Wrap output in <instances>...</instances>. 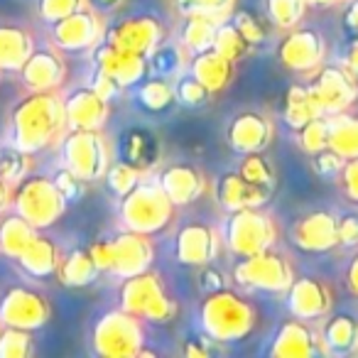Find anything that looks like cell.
Listing matches in <instances>:
<instances>
[{
    "instance_id": "c3c4849f",
    "label": "cell",
    "mask_w": 358,
    "mask_h": 358,
    "mask_svg": "<svg viewBox=\"0 0 358 358\" xmlns=\"http://www.w3.org/2000/svg\"><path fill=\"white\" fill-rule=\"evenodd\" d=\"M234 25H236V30H238L241 35H243L245 40L250 42V47L265 40V27H263V22H260L258 17L253 15V13L238 10L234 15Z\"/></svg>"
},
{
    "instance_id": "3957f363",
    "label": "cell",
    "mask_w": 358,
    "mask_h": 358,
    "mask_svg": "<svg viewBox=\"0 0 358 358\" xmlns=\"http://www.w3.org/2000/svg\"><path fill=\"white\" fill-rule=\"evenodd\" d=\"M253 322V307L229 289L209 292L206 302L201 304V324L214 341H238V338L248 336Z\"/></svg>"
},
{
    "instance_id": "e575fe53",
    "label": "cell",
    "mask_w": 358,
    "mask_h": 358,
    "mask_svg": "<svg viewBox=\"0 0 358 358\" xmlns=\"http://www.w3.org/2000/svg\"><path fill=\"white\" fill-rule=\"evenodd\" d=\"M216 27H219V20L209 15H187V25L182 30V47L187 52H199L211 50L214 47V35Z\"/></svg>"
},
{
    "instance_id": "603a6c76",
    "label": "cell",
    "mask_w": 358,
    "mask_h": 358,
    "mask_svg": "<svg viewBox=\"0 0 358 358\" xmlns=\"http://www.w3.org/2000/svg\"><path fill=\"white\" fill-rule=\"evenodd\" d=\"M289 312L297 319L304 322H319L327 317L329 307H331V297L324 282L312 278H302L297 282L289 285Z\"/></svg>"
},
{
    "instance_id": "7a4b0ae2",
    "label": "cell",
    "mask_w": 358,
    "mask_h": 358,
    "mask_svg": "<svg viewBox=\"0 0 358 358\" xmlns=\"http://www.w3.org/2000/svg\"><path fill=\"white\" fill-rule=\"evenodd\" d=\"M66 196L57 187L55 177L45 174H27L13 187V209L25 221H30L37 231L55 226L66 211Z\"/></svg>"
},
{
    "instance_id": "1f68e13d",
    "label": "cell",
    "mask_w": 358,
    "mask_h": 358,
    "mask_svg": "<svg viewBox=\"0 0 358 358\" xmlns=\"http://www.w3.org/2000/svg\"><path fill=\"white\" fill-rule=\"evenodd\" d=\"M96 275H99V268H96L89 248H76L66 253L59 260V268H57V278L66 287H86V285L94 282Z\"/></svg>"
},
{
    "instance_id": "ab89813d",
    "label": "cell",
    "mask_w": 358,
    "mask_h": 358,
    "mask_svg": "<svg viewBox=\"0 0 358 358\" xmlns=\"http://www.w3.org/2000/svg\"><path fill=\"white\" fill-rule=\"evenodd\" d=\"M268 17L280 30H292L302 22L307 3L304 0H268Z\"/></svg>"
},
{
    "instance_id": "8d00e7d4",
    "label": "cell",
    "mask_w": 358,
    "mask_h": 358,
    "mask_svg": "<svg viewBox=\"0 0 358 358\" xmlns=\"http://www.w3.org/2000/svg\"><path fill=\"white\" fill-rule=\"evenodd\" d=\"M32 172V155L25 150L15 148V145L6 143L0 145V177L6 179L8 185L15 187L20 179H25Z\"/></svg>"
},
{
    "instance_id": "8992f818",
    "label": "cell",
    "mask_w": 358,
    "mask_h": 358,
    "mask_svg": "<svg viewBox=\"0 0 358 358\" xmlns=\"http://www.w3.org/2000/svg\"><path fill=\"white\" fill-rule=\"evenodd\" d=\"M110 164L108 143L101 130H66L62 135V167L84 185L103 179Z\"/></svg>"
},
{
    "instance_id": "60d3db41",
    "label": "cell",
    "mask_w": 358,
    "mask_h": 358,
    "mask_svg": "<svg viewBox=\"0 0 358 358\" xmlns=\"http://www.w3.org/2000/svg\"><path fill=\"white\" fill-rule=\"evenodd\" d=\"M140 177H143V169L133 167V164H128L125 159L110 162L108 169H106V174H103L108 189L113 192V194H118V196L128 194V192L140 182Z\"/></svg>"
},
{
    "instance_id": "f5cc1de1",
    "label": "cell",
    "mask_w": 358,
    "mask_h": 358,
    "mask_svg": "<svg viewBox=\"0 0 358 358\" xmlns=\"http://www.w3.org/2000/svg\"><path fill=\"white\" fill-rule=\"evenodd\" d=\"M336 236L338 243L358 245V216H341V219H336Z\"/></svg>"
},
{
    "instance_id": "9a60e30c",
    "label": "cell",
    "mask_w": 358,
    "mask_h": 358,
    "mask_svg": "<svg viewBox=\"0 0 358 358\" xmlns=\"http://www.w3.org/2000/svg\"><path fill=\"white\" fill-rule=\"evenodd\" d=\"M94 64L99 71L110 76L120 89L140 84L143 76L148 74V59L145 57L133 55V52H123L106 40H101L94 47Z\"/></svg>"
},
{
    "instance_id": "5b68a950",
    "label": "cell",
    "mask_w": 358,
    "mask_h": 358,
    "mask_svg": "<svg viewBox=\"0 0 358 358\" xmlns=\"http://www.w3.org/2000/svg\"><path fill=\"white\" fill-rule=\"evenodd\" d=\"M174 204L159 182H138L128 194H123L120 201V219H123L125 229L135 231V234H155L167 221L172 219Z\"/></svg>"
},
{
    "instance_id": "b9f144b4",
    "label": "cell",
    "mask_w": 358,
    "mask_h": 358,
    "mask_svg": "<svg viewBox=\"0 0 358 358\" xmlns=\"http://www.w3.org/2000/svg\"><path fill=\"white\" fill-rule=\"evenodd\" d=\"M138 96L148 110H164L174 101V86L167 79H159L157 76V79L140 81Z\"/></svg>"
},
{
    "instance_id": "f546056e",
    "label": "cell",
    "mask_w": 358,
    "mask_h": 358,
    "mask_svg": "<svg viewBox=\"0 0 358 358\" xmlns=\"http://www.w3.org/2000/svg\"><path fill=\"white\" fill-rule=\"evenodd\" d=\"M157 140L152 138L150 130L143 128H130L123 135V145H120V159H125L133 167L148 172L155 162H157Z\"/></svg>"
},
{
    "instance_id": "7dc6e473",
    "label": "cell",
    "mask_w": 358,
    "mask_h": 358,
    "mask_svg": "<svg viewBox=\"0 0 358 358\" xmlns=\"http://www.w3.org/2000/svg\"><path fill=\"white\" fill-rule=\"evenodd\" d=\"M234 3L236 0H174V6L185 13V15H209L216 17V20L226 10H231Z\"/></svg>"
},
{
    "instance_id": "6f0895ef",
    "label": "cell",
    "mask_w": 358,
    "mask_h": 358,
    "mask_svg": "<svg viewBox=\"0 0 358 358\" xmlns=\"http://www.w3.org/2000/svg\"><path fill=\"white\" fill-rule=\"evenodd\" d=\"M346 282H348V287H351V292H353V294H358V255L351 260V265H348Z\"/></svg>"
},
{
    "instance_id": "7c38bea8",
    "label": "cell",
    "mask_w": 358,
    "mask_h": 358,
    "mask_svg": "<svg viewBox=\"0 0 358 358\" xmlns=\"http://www.w3.org/2000/svg\"><path fill=\"white\" fill-rule=\"evenodd\" d=\"M234 278L236 282L245 285V287L280 292V289H287L292 285V270H289L285 255L265 248L260 253L245 255L234 268Z\"/></svg>"
},
{
    "instance_id": "f1b7e54d",
    "label": "cell",
    "mask_w": 358,
    "mask_h": 358,
    "mask_svg": "<svg viewBox=\"0 0 358 358\" xmlns=\"http://www.w3.org/2000/svg\"><path fill=\"white\" fill-rule=\"evenodd\" d=\"M40 231L20 214H0V255L15 260Z\"/></svg>"
},
{
    "instance_id": "d590c367",
    "label": "cell",
    "mask_w": 358,
    "mask_h": 358,
    "mask_svg": "<svg viewBox=\"0 0 358 358\" xmlns=\"http://www.w3.org/2000/svg\"><path fill=\"white\" fill-rule=\"evenodd\" d=\"M317 115H324L319 110V106L314 103V99L309 96L307 86H294L287 96V106H285V120L289 128H302L304 123H309Z\"/></svg>"
},
{
    "instance_id": "ffe728a7",
    "label": "cell",
    "mask_w": 358,
    "mask_h": 358,
    "mask_svg": "<svg viewBox=\"0 0 358 358\" xmlns=\"http://www.w3.org/2000/svg\"><path fill=\"white\" fill-rule=\"evenodd\" d=\"M273 356H289V358H307L324 353L322 348V336L319 331H314L304 319H289L280 327L278 338L273 343Z\"/></svg>"
},
{
    "instance_id": "11a10c76",
    "label": "cell",
    "mask_w": 358,
    "mask_h": 358,
    "mask_svg": "<svg viewBox=\"0 0 358 358\" xmlns=\"http://www.w3.org/2000/svg\"><path fill=\"white\" fill-rule=\"evenodd\" d=\"M343 66L358 79V40H353L351 45H348L346 55H343Z\"/></svg>"
},
{
    "instance_id": "94428289",
    "label": "cell",
    "mask_w": 358,
    "mask_h": 358,
    "mask_svg": "<svg viewBox=\"0 0 358 358\" xmlns=\"http://www.w3.org/2000/svg\"><path fill=\"white\" fill-rule=\"evenodd\" d=\"M307 6H317V8H331L336 6V3H341V0H304Z\"/></svg>"
},
{
    "instance_id": "83f0119b",
    "label": "cell",
    "mask_w": 358,
    "mask_h": 358,
    "mask_svg": "<svg viewBox=\"0 0 358 358\" xmlns=\"http://www.w3.org/2000/svg\"><path fill=\"white\" fill-rule=\"evenodd\" d=\"M189 74L204 86L209 94H219L221 89H226L234 76V62L224 59L219 52L204 50L199 55H194L189 64Z\"/></svg>"
},
{
    "instance_id": "9c48e42d",
    "label": "cell",
    "mask_w": 358,
    "mask_h": 358,
    "mask_svg": "<svg viewBox=\"0 0 358 358\" xmlns=\"http://www.w3.org/2000/svg\"><path fill=\"white\" fill-rule=\"evenodd\" d=\"M52 317L50 299L35 287L10 285L0 292V324L35 331L42 329Z\"/></svg>"
},
{
    "instance_id": "2e32d148",
    "label": "cell",
    "mask_w": 358,
    "mask_h": 358,
    "mask_svg": "<svg viewBox=\"0 0 358 358\" xmlns=\"http://www.w3.org/2000/svg\"><path fill=\"white\" fill-rule=\"evenodd\" d=\"M66 130H101L108 120V101L91 86L74 89L62 99Z\"/></svg>"
},
{
    "instance_id": "484cf974",
    "label": "cell",
    "mask_w": 358,
    "mask_h": 358,
    "mask_svg": "<svg viewBox=\"0 0 358 358\" xmlns=\"http://www.w3.org/2000/svg\"><path fill=\"white\" fill-rule=\"evenodd\" d=\"M270 192H273L270 187L253 185V182L241 177L238 172L226 174V177L219 179V201L229 211L260 209L270 199Z\"/></svg>"
},
{
    "instance_id": "db71d44e",
    "label": "cell",
    "mask_w": 358,
    "mask_h": 358,
    "mask_svg": "<svg viewBox=\"0 0 358 358\" xmlns=\"http://www.w3.org/2000/svg\"><path fill=\"white\" fill-rule=\"evenodd\" d=\"M201 287H204L206 292H216V289H224V275H221L219 270L211 268V265L206 263L204 270H201Z\"/></svg>"
},
{
    "instance_id": "8fae6325",
    "label": "cell",
    "mask_w": 358,
    "mask_h": 358,
    "mask_svg": "<svg viewBox=\"0 0 358 358\" xmlns=\"http://www.w3.org/2000/svg\"><path fill=\"white\" fill-rule=\"evenodd\" d=\"M307 91L324 115H334L346 110L356 101L358 84L356 76L346 66L327 64L312 71V81H309Z\"/></svg>"
},
{
    "instance_id": "74e56055",
    "label": "cell",
    "mask_w": 358,
    "mask_h": 358,
    "mask_svg": "<svg viewBox=\"0 0 358 358\" xmlns=\"http://www.w3.org/2000/svg\"><path fill=\"white\" fill-rule=\"evenodd\" d=\"M211 50L219 52L224 59H229L236 64V62L243 59V57L250 52V42L236 30L234 22H219L216 35H214V47H211Z\"/></svg>"
},
{
    "instance_id": "e0dca14e",
    "label": "cell",
    "mask_w": 358,
    "mask_h": 358,
    "mask_svg": "<svg viewBox=\"0 0 358 358\" xmlns=\"http://www.w3.org/2000/svg\"><path fill=\"white\" fill-rule=\"evenodd\" d=\"M162 25L157 20H152V17H133V20H123L115 27H110L108 32H103V40L123 52L148 57L162 42Z\"/></svg>"
},
{
    "instance_id": "816d5d0a",
    "label": "cell",
    "mask_w": 358,
    "mask_h": 358,
    "mask_svg": "<svg viewBox=\"0 0 358 358\" xmlns=\"http://www.w3.org/2000/svg\"><path fill=\"white\" fill-rule=\"evenodd\" d=\"M338 177H341L343 192H346L348 199L358 201V157L346 159V164H343V169H341Z\"/></svg>"
},
{
    "instance_id": "4dcf8cb0",
    "label": "cell",
    "mask_w": 358,
    "mask_h": 358,
    "mask_svg": "<svg viewBox=\"0 0 358 358\" xmlns=\"http://www.w3.org/2000/svg\"><path fill=\"white\" fill-rule=\"evenodd\" d=\"M319 336L324 353H351L358 348V322L346 314H338L324 322Z\"/></svg>"
},
{
    "instance_id": "ee69618b",
    "label": "cell",
    "mask_w": 358,
    "mask_h": 358,
    "mask_svg": "<svg viewBox=\"0 0 358 358\" xmlns=\"http://www.w3.org/2000/svg\"><path fill=\"white\" fill-rule=\"evenodd\" d=\"M238 174L243 179H248V182H253V185H263V187H270V189H273V185H275L273 167H270V162L260 152L243 155V162H241Z\"/></svg>"
},
{
    "instance_id": "836d02e7",
    "label": "cell",
    "mask_w": 358,
    "mask_h": 358,
    "mask_svg": "<svg viewBox=\"0 0 358 358\" xmlns=\"http://www.w3.org/2000/svg\"><path fill=\"white\" fill-rule=\"evenodd\" d=\"M187 50L182 45H169V42H159L145 59H148V69L159 79H177L185 71Z\"/></svg>"
},
{
    "instance_id": "d6986e66",
    "label": "cell",
    "mask_w": 358,
    "mask_h": 358,
    "mask_svg": "<svg viewBox=\"0 0 358 358\" xmlns=\"http://www.w3.org/2000/svg\"><path fill=\"white\" fill-rule=\"evenodd\" d=\"M221 238L204 224H187L177 234V258L185 265H206L219 255Z\"/></svg>"
},
{
    "instance_id": "681fc988",
    "label": "cell",
    "mask_w": 358,
    "mask_h": 358,
    "mask_svg": "<svg viewBox=\"0 0 358 358\" xmlns=\"http://www.w3.org/2000/svg\"><path fill=\"white\" fill-rule=\"evenodd\" d=\"M343 164H346V159L338 152H334L331 148H324V150H319V152H314V169H317V174H322V177H338Z\"/></svg>"
},
{
    "instance_id": "9f6ffc18",
    "label": "cell",
    "mask_w": 358,
    "mask_h": 358,
    "mask_svg": "<svg viewBox=\"0 0 358 358\" xmlns=\"http://www.w3.org/2000/svg\"><path fill=\"white\" fill-rule=\"evenodd\" d=\"M13 204V185H8L6 179L0 177V214H6Z\"/></svg>"
},
{
    "instance_id": "680465c9",
    "label": "cell",
    "mask_w": 358,
    "mask_h": 358,
    "mask_svg": "<svg viewBox=\"0 0 358 358\" xmlns=\"http://www.w3.org/2000/svg\"><path fill=\"white\" fill-rule=\"evenodd\" d=\"M120 0H89V6L94 8V10H110V8L118 6Z\"/></svg>"
},
{
    "instance_id": "d4e9b609",
    "label": "cell",
    "mask_w": 358,
    "mask_h": 358,
    "mask_svg": "<svg viewBox=\"0 0 358 358\" xmlns=\"http://www.w3.org/2000/svg\"><path fill=\"white\" fill-rule=\"evenodd\" d=\"M59 248L52 238L37 234L35 238L27 243V248L22 250L15 258L17 268L32 280H50L57 275V268H59Z\"/></svg>"
},
{
    "instance_id": "6125c7cd",
    "label": "cell",
    "mask_w": 358,
    "mask_h": 358,
    "mask_svg": "<svg viewBox=\"0 0 358 358\" xmlns=\"http://www.w3.org/2000/svg\"><path fill=\"white\" fill-rule=\"evenodd\" d=\"M0 76H3V71H0Z\"/></svg>"
},
{
    "instance_id": "7402d4cb",
    "label": "cell",
    "mask_w": 358,
    "mask_h": 358,
    "mask_svg": "<svg viewBox=\"0 0 358 358\" xmlns=\"http://www.w3.org/2000/svg\"><path fill=\"white\" fill-rule=\"evenodd\" d=\"M226 135H229L231 148L238 152H260L268 148L270 138H273V125L265 115L255 113V110H245L231 120Z\"/></svg>"
},
{
    "instance_id": "5bb4252c",
    "label": "cell",
    "mask_w": 358,
    "mask_h": 358,
    "mask_svg": "<svg viewBox=\"0 0 358 358\" xmlns=\"http://www.w3.org/2000/svg\"><path fill=\"white\" fill-rule=\"evenodd\" d=\"M27 91H59L66 79V62L55 45H37L17 71Z\"/></svg>"
},
{
    "instance_id": "52a82bcc",
    "label": "cell",
    "mask_w": 358,
    "mask_h": 358,
    "mask_svg": "<svg viewBox=\"0 0 358 358\" xmlns=\"http://www.w3.org/2000/svg\"><path fill=\"white\" fill-rule=\"evenodd\" d=\"M91 343L99 356L125 358L143 353V327L140 319L128 312H108L94 324Z\"/></svg>"
},
{
    "instance_id": "4fadbf2b",
    "label": "cell",
    "mask_w": 358,
    "mask_h": 358,
    "mask_svg": "<svg viewBox=\"0 0 358 358\" xmlns=\"http://www.w3.org/2000/svg\"><path fill=\"white\" fill-rule=\"evenodd\" d=\"M103 22L99 10L91 6H84L81 10L62 17L52 25V45L62 52H86L94 50L103 40Z\"/></svg>"
},
{
    "instance_id": "ac0fdd59",
    "label": "cell",
    "mask_w": 358,
    "mask_h": 358,
    "mask_svg": "<svg viewBox=\"0 0 358 358\" xmlns=\"http://www.w3.org/2000/svg\"><path fill=\"white\" fill-rule=\"evenodd\" d=\"M322 57L324 40L319 32L309 27H292L280 45V59L287 69L294 71H314L317 66H322Z\"/></svg>"
},
{
    "instance_id": "4316f807",
    "label": "cell",
    "mask_w": 358,
    "mask_h": 358,
    "mask_svg": "<svg viewBox=\"0 0 358 358\" xmlns=\"http://www.w3.org/2000/svg\"><path fill=\"white\" fill-rule=\"evenodd\" d=\"M35 37L17 22H0V71H17L35 50Z\"/></svg>"
},
{
    "instance_id": "91938a15",
    "label": "cell",
    "mask_w": 358,
    "mask_h": 358,
    "mask_svg": "<svg viewBox=\"0 0 358 358\" xmlns=\"http://www.w3.org/2000/svg\"><path fill=\"white\" fill-rule=\"evenodd\" d=\"M346 20H348V25L356 27V30H358V0H356V3H353V6H348Z\"/></svg>"
},
{
    "instance_id": "44dd1931",
    "label": "cell",
    "mask_w": 358,
    "mask_h": 358,
    "mask_svg": "<svg viewBox=\"0 0 358 358\" xmlns=\"http://www.w3.org/2000/svg\"><path fill=\"white\" fill-rule=\"evenodd\" d=\"M157 182L174 206L196 201L206 187L204 174H201L194 164H185V162H177V164L164 167Z\"/></svg>"
},
{
    "instance_id": "bcb514c9",
    "label": "cell",
    "mask_w": 358,
    "mask_h": 358,
    "mask_svg": "<svg viewBox=\"0 0 358 358\" xmlns=\"http://www.w3.org/2000/svg\"><path fill=\"white\" fill-rule=\"evenodd\" d=\"M84 6H89V0H37V15L47 25H55L62 17L81 10Z\"/></svg>"
},
{
    "instance_id": "ba28073f",
    "label": "cell",
    "mask_w": 358,
    "mask_h": 358,
    "mask_svg": "<svg viewBox=\"0 0 358 358\" xmlns=\"http://www.w3.org/2000/svg\"><path fill=\"white\" fill-rule=\"evenodd\" d=\"M275 241V226L270 216H265L260 209H238L231 211L224 229V243L231 253L238 258L260 253L270 248Z\"/></svg>"
},
{
    "instance_id": "d6a6232c",
    "label": "cell",
    "mask_w": 358,
    "mask_h": 358,
    "mask_svg": "<svg viewBox=\"0 0 358 358\" xmlns=\"http://www.w3.org/2000/svg\"><path fill=\"white\" fill-rule=\"evenodd\" d=\"M329 118V143L327 148H331L334 152H338L343 159L358 157V118L353 115L334 113L327 115Z\"/></svg>"
},
{
    "instance_id": "f6af8a7d",
    "label": "cell",
    "mask_w": 358,
    "mask_h": 358,
    "mask_svg": "<svg viewBox=\"0 0 358 358\" xmlns=\"http://www.w3.org/2000/svg\"><path fill=\"white\" fill-rule=\"evenodd\" d=\"M209 96H211L209 91H206L189 71H187V74L182 71V74L177 76V84H174V101H179L182 106H189V108L204 106L206 101H209Z\"/></svg>"
},
{
    "instance_id": "6da1fadb",
    "label": "cell",
    "mask_w": 358,
    "mask_h": 358,
    "mask_svg": "<svg viewBox=\"0 0 358 358\" xmlns=\"http://www.w3.org/2000/svg\"><path fill=\"white\" fill-rule=\"evenodd\" d=\"M8 143L37 155L66 133L64 103L57 91H30L10 110Z\"/></svg>"
},
{
    "instance_id": "7bdbcfd3",
    "label": "cell",
    "mask_w": 358,
    "mask_h": 358,
    "mask_svg": "<svg viewBox=\"0 0 358 358\" xmlns=\"http://www.w3.org/2000/svg\"><path fill=\"white\" fill-rule=\"evenodd\" d=\"M297 133H299V148L304 152L309 155L319 152L329 143V118L327 115H317L309 123H304L302 128H297Z\"/></svg>"
},
{
    "instance_id": "f35d334b",
    "label": "cell",
    "mask_w": 358,
    "mask_h": 358,
    "mask_svg": "<svg viewBox=\"0 0 358 358\" xmlns=\"http://www.w3.org/2000/svg\"><path fill=\"white\" fill-rule=\"evenodd\" d=\"M35 353L32 331L0 324V358H30Z\"/></svg>"
},
{
    "instance_id": "cb8c5ba5",
    "label": "cell",
    "mask_w": 358,
    "mask_h": 358,
    "mask_svg": "<svg viewBox=\"0 0 358 358\" xmlns=\"http://www.w3.org/2000/svg\"><path fill=\"white\" fill-rule=\"evenodd\" d=\"M294 243L302 250L309 253H319V250H329L334 245H338L336 236V219L327 211H317V214H309L304 219H299L294 224Z\"/></svg>"
},
{
    "instance_id": "277c9868",
    "label": "cell",
    "mask_w": 358,
    "mask_h": 358,
    "mask_svg": "<svg viewBox=\"0 0 358 358\" xmlns=\"http://www.w3.org/2000/svg\"><path fill=\"white\" fill-rule=\"evenodd\" d=\"M89 253L99 273H113L118 278L145 273L152 260L148 236L135 231H125L110 241H96L94 245H89Z\"/></svg>"
},
{
    "instance_id": "30bf717a",
    "label": "cell",
    "mask_w": 358,
    "mask_h": 358,
    "mask_svg": "<svg viewBox=\"0 0 358 358\" xmlns=\"http://www.w3.org/2000/svg\"><path fill=\"white\" fill-rule=\"evenodd\" d=\"M120 309L138 319L164 322V319H169L174 307L155 275L138 273L130 275V278H123V285H120Z\"/></svg>"
},
{
    "instance_id": "f907efd6",
    "label": "cell",
    "mask_w": 358,
    "mask_h": 358,
    "mask_svg": "<svg viewBox=\"0 0 358 358\" xmlns=\"http://www.w3.org/2000/svg\"><path fill=\"white\" fill-rule=\"evenodd\" d=\"M55 182H57V187L62 189V194L66 196V201L79 199L81 192H84V182H81L79 177H74V174H71L69 169H64V167H62L59 172H57Z\"/></svg>"
}]
</instances>
